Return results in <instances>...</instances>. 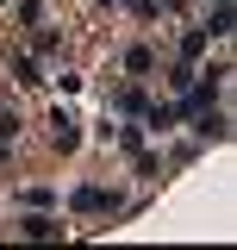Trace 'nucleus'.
<instances>
[{
	"instance_id": "20e7f679",
	"label": "nucleus",
	"mask_w": 237,
	"mask_h": 250,
	"mask_svg": "<svg viewBox=\"0 0 237 250\" xmlns=\"http://www.w3.org/2000/svg\"><path fill=\"white\" fill-rule=\"evenodd\" d=\"M125 69H131V75H150V69H156V50H150V44H131V50H125Z\"/></svg>"
},
{
	"instance_id": "f03ea898",
	"label": "nucleus",
	"mask_w": 237,
	"mask_h": 250,
	"mask_svg": "<svg viewBox=\"0 0 237 250\" xmlns=\"http://www.w3.org/2000/svg\"><path fill=\"white\" fill-rule=\"evenodd\" d=\"M19 231H25V238H57V219L38 207V213H25V219H19Z\"/></svg>"
},
{
	"instance_id": "9b49d317",
	"label": "nucleus",
	"mask_w": 237,
	"mask_h": 250,
	"mask_svg": "<svg viewBox=\"0 0 237 250\" xmlns=\"http://www.w3.org/2000/svg\"><path fill=\"white\" fill-rule=\"evenodd\" d=\"M118 113H144V88H125V94H118Z\"/></svg>"
},
{
	"instance_id": "f257e3e1",
	"label": "nucleus",
	"mask_w": 237,
	"mask_h": 250,
	"mask_svg": "<svg viewBox=\"0 0 237 250\" xmlns=\"http://www.w3.org/2000/svg\"><path fill=\"white\" fill-rule=\"evenodd\" d=\"M69 207H75V213H113V194L94 188V182H81L75 194H69Z\"/></svg>"
},
{
	"instance_id": "ddd939ff",
	"label": "nucleus",
	"mask_w": 237,
	"mask_h": 250,
	"mask_svg": "<svg viewBox=\"0 0 237 250\" xmlns=\"http://www.w3.org/2000/svg\"><path fill=\"white\" fill-rule=\"evenodd\" d=\"M100 6H113V0H100Z\"/></svg>"
},
{
	"instance_id": "1a4fd4ad",
	"label": "nucleus",
	"mask_w": 237,
	"mask_h": 250,
	"mask_svg": "<svg viewBox=\"0 0 237 250\" xmlns=\"http://www.w3.org/2000/svg\"><path fill=\"white\" fill-rule=\"evenodd\" d=\"M200 50H206V31L194 25V31H187V38H181V62H194V57H200Z\"/></svg>"
},
{
	"instance_id": "6e6552de",
	"label": "nucleus",
	"mask_w": 237,
	"mask_h": 250,
	"mask_svg": "<svg viewBox=\"0 0 237 250\" xmlns=\"http://www.w3.org/2000/svg\"><path fill=\"white\" fill-rule=\"evenodd\" d=\"M118 150H131V156L144 150V125H118Z\"/></svg>"
},
{
	"instance_id": "39448f33",
	"label": "nucleus",
	"mask_w": 237,
	"mask_h": 250,
	"mask_svg": "<svg viewBox=\"0 0 237 250\" xmlns=\"http://www.w3.org/2000/svg\"><path fill=\"white\" fill-rule=\"evenodd\" d=\"M194 125H200V138H212V144H218V138H231V125H225V113H194Z\"/></svg>"
},
{
	"instance_id": "423d86ee",
	"label": "nucleus",
	"mask_w": 237,
	"mask_h": 250,
	"mask_svg": "<svg viewBox=\"0 0 237 250\" xmlns=\"http://www.w3.org/2000/svg\"><path fill=\"white\" fill-rule=\"evenodd\" d=\"M200 31H206V38H231V6H212V19Z\"/></svg>"
},
{
	"instance_id": "9d476101",
	"label": "nucleus",
	"mask_w": 237,
	"mask_h": 250,
	"mask_svg": "<svg viewBox=\"0 0 237 250\" xmlns=\"http://www.w3.org/2000/svg\"><path fill=\"white\" fill-rule=\"evenodd\" d=\"M175 119H181L175 106H150V131H169V125H175Z\"/></svg>"
},
{
	"instance_id": "7ed1b4c3",
	"label": "nucleus",
	"mask_w": 237,
	"mask_h": 250,
	"mask_svg": "<svg viewBox=\"0 0 237 250\" xmlns=\"http://www.w3.org/2000/svg\"><path fill=\"white\" fill-rule=\"evenodd\" d=\"M50 138H57V150H75V138H81V131H75L69 113H50Z\"/></svg>"
},
{
	"instance_id": "0eeeda50",
	"label": "nucleus",
	"mask_w": 237,
	"mask_h": 250,
	"mask_svg": "<svg viewBox=\"0 0 237 250\" xmlns=\"http://www.w3.org/2000/svg\"><path fill=\"white\" fill-rule=\"evenodd\" d=\"M13 82H25V88H31V82H44V75H38V57L19 50V57H13Z\"/></svg>"
},
{
	"instance_id": "f8f14e48",
	"label": "nucleus",
	"mask_w": 237,
	"mask_h": 250,
	"mask_svg": "<svg viewBox=\"0 0 237 250\" xmlns=\"http://www.w3.org/2000/svg\"><path fill=\"white\" fill-rule=\"evenodd\" d=\"M6 150H13V138H0V163H6Z\"/></svg>"
}]
</instances>
